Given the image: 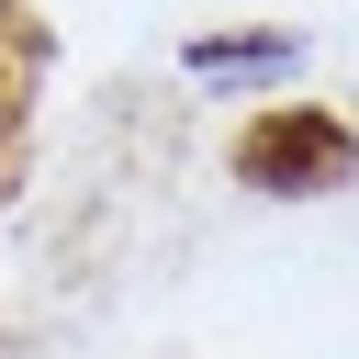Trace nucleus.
Listing matches in <instances>:
<instances>
[{"instance_id":"obj_1","label":"nucleus","mask_w":359,"mask_h":359,"mask_svg":"<svg viewBox=\"0 0 359 359\" xmlns=\"http://www.w3.org/2000/svg\"><path fill=\"white\" fill-rule=\"evenodd\" d=\"M236 168L269 180V191H325V180L359 168V146H348V123H325V112H269V123L236 146Z\"/></svg>"},{"instance_id":"obj_2","label":"nucleus","mask_w":359,"mask_h":359,"mask_svg":"<svg viewBox=\"0 0 359 359\" xmlns=\"http://www.w3.org/2000/svg\"><path fill=\"white\" fill-rule=\"evenodd\" d=\"M191 67H202V79H224V67H258V79H269V67H292V45H280V34H258V45L236 34V45H191Z\"/></svg>"}]
</instances>
